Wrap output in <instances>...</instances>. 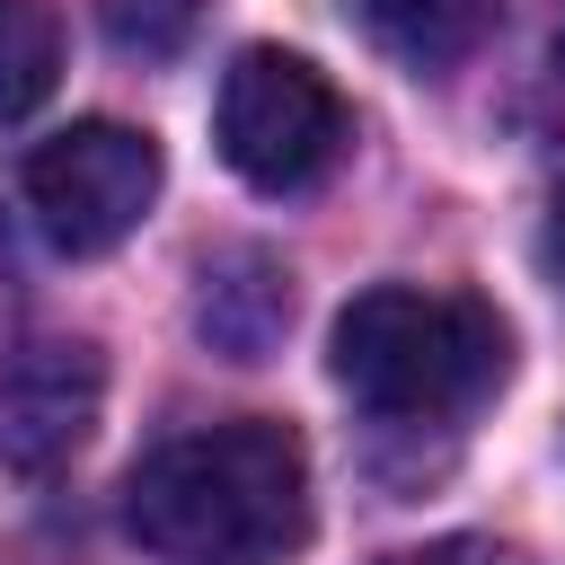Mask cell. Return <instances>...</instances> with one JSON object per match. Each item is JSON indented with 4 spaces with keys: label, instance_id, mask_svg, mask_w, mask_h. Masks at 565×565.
Masks as SVG:
<instances>
[{
    "label": "cell",
    "instance_id": "52a82bcc",
    "mask_svg": "<svg viewBox=\"0 0 565 565\" xmlns=\"http://www.w3.org/2000/svg\"><path fill=\"white\" fill-rule=\"evenodd\" d=\"M362 18L406 71H450L494 26V0H362Z\"/></svg>",
    "mask_w": 565,
    "mask_h": 565
},
{
    "label": "cell",
    "instance_id": "8992f818",
    "mask_svg": "<svg viewBox=\"0 0 565 565\" xmlns=\"http://www.w3.org/2000/svg\"><path fill=\"white\" fill-rule=\"evenodd\" d=\"M282 318H291V282L265 265V256H221V265H203V300H194V327L221 344V353H238V362H256L274 335H282Z\"/></svg>",
    "mask_w": 565,
    "mask_h": 565
},
{
    "label": "cell",
    "instance_id": "3957f363",
    "mask_svg": "<svg viewBox=\"0 0 565 565\" xmlns=\"http://www.w3.org/2000/svg\"><path fill=\"white\" fill-rule=\"evenodd\" d=\"M212 141H221V159H230L256 194H309V185L335 168V150H344V97H335V79H327L309 53L247 44V53L221 71Z\"/></svg>",
    "mask_w": 565,
    "mask_h": 565
},
{
    "label": "cell",
    "instance_id": "277c9868",
    "mask_svg": "<svg viewBox=\"0 0 565 565\" xmlns=\"http://www.w3.org/2000/svg\"><path fill=\"white\" fill-rule=\"evenodd\" d=\"M150 203H159V141L141 124L88 115V124H62L53 141H35V159H26V212L62 256H106L115 238L141 230Z\"/></svg>",
    "mask_w": 565,
    "mask_h": 565
},
{
    "label": "cell",
    "instance_id": "ba28073f",
    "mask_svg": "<svg viewBox=\"0 0 565 565\" xmlns=\"http://www.w3.org/2000/svg\"><path fill=\"white\" fill-rule=\"evenodd\" d=\"M62 79V9L0 0V124H26Z\"/></svg>",
    "mask_w": 565,
    "mask_h": 565
},
{
    "label": "cell",
    "instance_id": "6da1fadb",
    "mask_svg": "<svg viewBox=\"0 0 565 565\" xmlns=\"http://www.w3.org/2000/svg\"><path fill=\"white\" fill-rule=\"evenodd\" d=\"M124 530L168 565H256L309 539V450L274 415L159 441L124 477Z\"/></svg>",
    "mask_w": 565,
    "mask_h": 565
},
{
    "label": "cell",
    "instance_id": "30bf717a",
    "mask_svg": "<svg viewBox=\"0 0 565 565\" xmlns=\"http://www.w3.org/2000/svg\"><path fill=\"white\" fill-rule=\"evenodd\" d=\"M380 565H503L486 539H441V547H406V556H380Z\"/></svg>",
    "mask_w": 565,
    "mask_h": 565
},
{
    "label": "cell",
    "instance_id": "7a4b0ae2",
    "mask_svg": "<svg viewBox=\"0 0 565 565\" xmlns=\"http://www.w3.org/2000/svg\"><path fill=\"white\" fill-rule=\"evenodd\" d=\"M335 380L397 424H441L468 415L477 397H494L512 335L486 300L468 291H415V282H380L362 300H344L335 335H327Z\"/></svg>",
    "mask_w": 565,
    "mask_h": 565
},
{
    "label": "cell",
    "instance_id": "5b68a950",
    "mask_svg": "<svg viewBox=\"0 0 565 565\" xmlns=\"http://www.w3.org/2000/svg\"><path fill=\"white\" fill-rule=\"evenodd\" d=\"M106 397V362L97 344H35L0 371V468L9 477H53Z\"/></svg>",
    "mask_w": 565,
    "mask_h": 565
},
{
    "label": "cell",
    "instance_id": "9c48e42d",
    "mask_svg": "<svg viewBox=\"0 0 565 565\" xmlns=\"http://www.w3.org/2000/svg\"><path fill=\"white\" fill-rule=\"evenodd\" d=\"M97 18L115 35V53H141V62H159L194 35V0H97Z\"/></svg>",
    "mask_w": 565,
    "mask_h": 565
},
{
    "label": "cell",
    "instance_id": "8fae6325",
    "mask_svg": "<svg viewBox=\"0 0 565 565\" xmlns=\"http://www.w3.org/2000/svg\"><path fill=\"white\" fill-rule=\"evenodd\" d=\"M539 265L565 282V185H556V203H547V230H539Z\"/></svg>",
    "mask_w": 565,
    "mask_h": 565
}]
</instances>
